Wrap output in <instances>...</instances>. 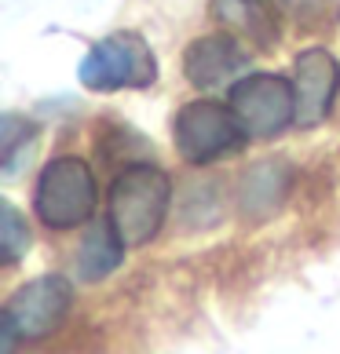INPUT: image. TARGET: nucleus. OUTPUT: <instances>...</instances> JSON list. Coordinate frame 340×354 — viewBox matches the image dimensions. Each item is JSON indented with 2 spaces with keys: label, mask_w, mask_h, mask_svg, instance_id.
<instances>
[{
  "label": "nucleus",
  "mask_w": 340,
  "mask_h": 354,
  "mask_svg": "<svg viewBox=\"0 0 340 354\" xmlns=\"http://www.w3.org/2000/svg\"><path fill=\"white\" fill-rule=\"evenodd\" d=\"M168 205H172V179L158 165H128L110 183V219L128 248L158 238Z\"/></svg>",
  "instance_id": "f257e3e1"
},
{
  "label": "nucleus",
  "mask_w": 340,
  "mask_h": 354,
  "mask_svg": "<svg viewBox=\"0 0 340 354\" xmlns=\"http://www.w3.org/2000/svg\"><path fill=\"white\" fill-rule=\"evenodd\" d=\"M73 307V285L59 274H41V278L19 285L0 314V351H11L26 339H44L66 322Z\"/></svg>",
  "instance_id": "f03ea898"
},
{
  "label": "nucleus",
  "mask_w": 340,
  "mask_h": 354,
  "mask_svg": "<svg viewBox=\"0 0 340 354\" xmlns=\"http://www.w3.org/2000/svg\"><path fill=\"white\" fill-rule=\"evenodd\" d=\"M96 176L81 157H55L44 165L33 190V212L51 230H73L96 212Z\"/></svg>",
  "instance_id": "7ed1b4c3"
},
{
  "label": "nucleus",
  "mask_w": 340,
  "mask_h": 354,
  "mask_svg": "<svg viewBox=\"0 0 340 354\" xmlns=\"http://www.w3.org/2000/svg\"><path fill=\"white\" fill-rule=\"evenodd\" d=\"M81 84L88 91H128V88H150L158 81V59L150 44L139 33L121 30L96 41L81 59Z\"/></svg>",
  "instance_id": "20e7f679"
},
{
  "label": "nucleus",
  "mask_w": 340,
  "mask_h": 354,
  "mask_svg": "<svg viewBox=\"0 0 340 354\" xmlns=\"http://www.w3.org/2000/svg\"><path fill=\"white\" fill-rule=\"evenodd\" d=\"M245 139L249 136H245L238 113L213 99L187 102L172 121V142L179 157L190 165H213L227 153H238Z\"/></svg>",
  "instance_id": "39448f33"
},
{
  "label": "nucleus",
  "mask_w": 340,
  "mask_h": 354,
  "mask_svg": "<svg viewBox=\"0 0 340 354\" xmlns=\"http://www.w3.org/2000/svg\"><path fill=\"white\" fill-rule=\"evenodd\" d=\"M231 110L249 139H274L296 124V88L282 73H245L231 84Z\"/></svg>",
  "instance_id": "423d86ee"
},
{
  "label": "nucleus",
  "mask_w": 340,
  "mask_h": 354,
  "mask_svg": "<svg viewBox=\"0 0 340 354\" xmlns=\"http://www.w3.org/2000/svg\"><path fill=\"white\" fill-rule=\"evenodd\" d=\"M249 51L242 48V41L234 33H208L190 41L187 55H183V73L187 81L202 91H220L231 88L234 81H242L249 70Z\"/></svg>",
  "instance_id": "0eeeda50"
},
{
  "label": "nucleus",
  "mask_w": 340,
  "mask_h": 354,
  "mask_svg": "<svg viewBox=\"0 0 340 354\" xmlns=\"http://www.w3.org/2000/svg\"><path fill=\"white\" fill-rule=\"evenodd\" d=\"M296 88V128H315L333 110V99L340 91V66L325 48H307L296 55L293 66Z\"/></svg>",
  "instance_id": "6e6552de"
},
{
  "label": "nucleus",
  "mask_w": 340,
  "mask_h": 354,
  "mask_svg": "<svg viewBox=\"0 0 340 354\" xmlns=\"http://www.w3.org/2000/svg\"><path fill=\"white\" fill-rule=\"evenodd\" d=\"M293 172L282 157H271V161L253 165L249 172L238 183V208L245 219H271L282 208L285 194H289Z\"/></svg>",
  "instance_id": "1a4fd4ad"
},
{
  "label": "nucleus",
  "mask_w": 340,
  "mask_h": 354,
  "mask_svg": "<svg viewBox=\"0 0 340 354\" xmlns=\"http://www.w3.org/2000/svg\"><path fill=\"white\" fill-rule=\"evenodd\" d=\"M213 19L234 33L238 41L253 48H274L278 44V22L264 0H213Z\"/></svg>",
  "instance_id": "9d476101"
},
{
  "label": "nucleus",
  "mask_w": 340,
  "mask_h": 354,
  "mask_svg": "<svg viewBox=\"0 0 340 354\" xmlns=\"http://www.w3.org/2000/svg\"><path fill=\"white\" fill-rule=\"evenodd\" d=\"M125 238L121 230L114 227V219H96L81 241V252H77V274L84 281H102L107 274H114L125 259Z\"/></svg>",
  "instance_id": "9b49d317"
},
{
  "label": "nucleus",
  "mask_w": 340,
  "mask_h": 354,
  "mask_svg": "<svg viewBox=\"0 0 340 354\" xmlns=\"http://www.w3.org/2000/svg\"><path fill=\"white\" fill-rule=\"evenodd\" d=\"M37 139V128L19 113H4L0 121V157H4V179H11L22 165V153L33 147Z\"/></svg>",
  "instance_id": "f8f14e48"
},
{
  "label": "nucleus",
  "mask_w": 340,
  "mask_h": 354,
  "mask_svg": "<svg viewBox=\"0 0 340 354\" xmlns=\"http://www.w3.org/2000/svg\"><path fill=\"white\" fill-rule=\"evenodd\" d=\"M26 248H30V227L22 223L15 205L4 201L0 205V259H4V267H15L26 256Z\"/></svg>",
  "instance_id": "ddd939ff"
},
{
  "label": "nucleus",
  "mask_w": 340,
  "mask_h": 354,
  "mask_svg": "<svg viewBox=\"0 0 340 354\" xmlns=\"http://www.w3.org/2000/svg\"><path fill=\"white\" fill-rule=\"evenodd\" d=\"M274 8L282 11V15H289L296 26H304V30H319L333 19L337 4L333 0H271Z\"/></svg>",
  "instance_id": "4468645a"
}]
</instances>
